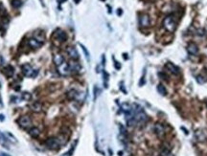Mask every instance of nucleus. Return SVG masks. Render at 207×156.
Here are the masks:
<instances>
[{"instance_id":"f257e3e1","label":"nucleus","mask_w":207,"mask_h":156,"mask_svg":"<svg viewBox=\"0 0 207 156\" xmlns=\"http://www.w3.org/2000/svg\"><path fill=\"white\" fill-rule=\"evenodd\" d=\"M163 27L166 31L170 33H174L176 30V22L173 15H168L163 20Z\"/></svg>"},{"instance_id":"f03ea898","label":"nucleus","mask_w":207,"mask_h":156,"mask_svg":"<svg viewBox=\"0 0 207 156\" xmlns=\"http://www.w3.org/2000/svg\"><path fill=\"white\" fill-rule=\"evenodd\" d=\"M21 70L23 75L25 77H29V78H35L37 77L38 74V70H35L32 66L29 63H25L21 66Z\"/></svg>"},{"instance_id":"7ed1b4c3","label":"nucleus","mask_w":207,"mask_h":156,"mask_svg":"<svg viewBox=\"0 0 207 156\" xmlns=\"http://www.w3.org/2000/svg\"><path fill=\"white\" fill-rule=\"evenodd\" d=\"M44 145L46 146V148H49V149H52V150H57V149L60 148L61 144V142H60L59 139L51 137V138H48L47 140L44 142Z\"/></svg>"},{"instance_id":"20e7f679","label":"nucleus","mask_w":207,"mask_h":156,"mask_svg":"<svg viewBox=\"0 0 207 156\" xmlns=\"http://www.w3.org/2000/svg\"><path fill=\"white\" fill-rule=\"evenodd\" d=\"M83 94L84 93L79 92L76 89H70L66 93V97L69 101H83L84 97Z\"/></svg>"},{"instance_id":"39448f33","label":"nucleus","mask_w":207,"mask_h":156,"mask_svg":"<svg viewBox=\"0 0 207 156\" xmlns=\"http://www.w3.org/2000/svg\"><path fill=\"white\" fill-rule=\"evenodd\" d=\"M17 124L22 128H29L32 125V120L29 116H22L17 120Z\"/></svg>"},{"instance_id":"423d86ee","label":"nucleus","mask_w":207,"mask_h":156,"mask_svg":"<svg viewBox=\"0 0 207 156\" xmlns=\"http://www.w3.org/2000/svg\"><path fill=\"white\" fill-rule=\"evenodd\" d=\"M53 38H56L58 41H60V42H65L67 40L66 33H65L64 31H62V30H60V29H58L57 31L54 33Z\"/></svg>"},{"instance_id":"0eeeda50","label":"nucleus","mask_w":207,"mask_h":156,"mask_svg":"<svg viewBox=\"0 0 207 156\" xmlns=\"http://www.w3.org/2000/svg\"><path fill=\"white\" fill-rule=\"evenodd\" d=\"M139 25L143 28L149 27L151 25V18L147 14H141L139 15Z\"/></svg>"},{"instance_id":"6e6552de","label":"nucleus","mask_w":207,"mask_h":156,"mask_svg":"<svg viewBox=\"0 0 207 156\" xmlns=\"http://www.w3.org/2000/svg\"><path fill=\"white\" fill-rule=\"evenodd\" d=\"M58 72L60 73L61 76H68L71 73L70 67H69V63L67 62H63L60 66H58Z\"/></svg>"},{"instance_id":"1a4fd4ad","label":"nucleus","mask_w":207,"mask_h":156,"mask_svg":"<svg viewBox=\"0 0 207 156\" xmlns=\"http://www.w3.org/2000/svg\"><path fill=\"white\" fill-rule=\"evenodd\" d=\"M66 52L68 56L70 57V58H72L73 61H77L80 58V56H79V53L76 50L75 47H72V46H69V47L66 48Z\"/></svg>"},{"instance_id":"9d476101","label":"nucleus","mask_w":207,"mask_h":156,"mask_svg":"<svg viewBox=\"0 0 207 156\" xmlns=\"http://www.w3.org/2000/svg\"><path fill=\"white\" fill-rule=\"evenodd\" d=\"M153 131L159 138L163 137L165 135V129H164V127L161 124H155L153 127Z\"/></svg>"},{"instance_id":"9b49d317","label":"nucleus","mask_w":207,"mask_h":156,"mask_svg":"<svg viewBox=\"0 0 207 156\" xmlns=\"http://www.w3.org/2000/svg\"><path fill=\"white\" fill-rule=\"evenodd\" d=\"M28 45L30 46L32 49H38L41 47L42 42L38 40V38H30L28 40Z\"/></svg>"},{"instance_id":"f8f14e48","label":"nucleus","mask_w":207,"mask_h":156,"mask_svg":"<svg viewBox=\"0 0 207 156\" xmlns=\"http://www.w3.org/2000/svg\"><path fill=\"white\" fill-rule=\"evenodd\" d=\"M165 67L168 69V70L172 73L173 75H178L179 74V68L177 67V66H176L174 63H172V62H167Z\"/></svg>"},{"instance_id":"ddd939ff","label":"nucleus","mask_w":207,"mask_h":156,"mask_svg":"<svg viewBox=\"0 0 207 156\" xmlns=\"http://www.w3.org/2000/svg\"><path fill=\"white\" fill-rule=\"evenodd\" d=\"M30 108L33 112H35V113H39V112H41V110H42V104L40 102H34L31 104Z\"/></svg>"},{"instance_id":"4468645a","label":"nucleus","mask_w":207,"mask_h":156,"mask_svg":"<svg viewBox=\"0 0 207 156\" xmlns=\"http://www.w3.org/2000/svg\"><path fill=\"white\" fill-rule=\"evenodd\" d=\"M187 52H188L190 55H197L199 53V47L195 43H190V44L187 46Z\"/></svg>"},{"instance_id":"2eb2a0df","label":"nucleus","mask_w":207,"mask_h":156,"mask_svg":"<svg viewBox=\"0 0 207 156\" xmlns=\"http://www.w3.org/2000/svg\"><path fill=\"white\" fill-rule=\"evenodd\" d=\"M3 73H4V75L6 76V77L11 78L15 74V69H14L13 66L8 65V66H6L4 69H3Z\"/></svg>"},{"instance_id":"dca6fc26","label":"nucleus","mask_w":207,"mask_h":156,"mask_svg":"<svg viewBox=\"0 0 207 156\" xmlns=\"http://www.w3.org/2000/svg\"><path fill=\"white\" fill-rule=\"evenodd\" d=\"M0 145H1L2 147H4L5 148H8V149L10 148H9V139L6 137L1 131H0Z\"/></svg>"},{"instance_id":"f3484780","label":"nucleus","mask_w":207,"mask_h":156,"mask_svg":"<svg viewBox=\"0 0 207 156\" xmlns=\"http://www.w3.org/2000/svg\"><path fill=\"white\" fill-rule=\"evenodd\" d=\"M69 67H70V70L71 72H79L81 70V65L80 63H78V62L76 61H71V62H69Z\"/></svg>"},{"instance_id":"a211bd4d","label":"nucleus","mask_w":207,"mask_h":156,"mask_svg":"<svg viewBox=\"0 0 207 156\" xmlns=\"http://www.w3.org/2000/svg\"><path fill=\"white\" fill-rule=\"evenodd\" d=\"M53 61H54V63L57 65V67H58V66H60L61 63H63V62H64V58L62 57L61 55L57 54V55L54 56Z\"/></svg>"},{"instance_id":"6ab92c4d","label":"nucleus","mask_w":207,"mask_h":156,"mask_svg":"<svg viewBox=\"0 0 207 156\" xmlns=\"http://www.w3.org/2000/svg\"><path fill=\"white\" fill-rule=\"evenodd\" d=\"M29 134H30L31 137L33 138H38L39 135H40V131L37 127H31L29 129Z\"/></svg>"},{"instance_id":"aec40b11","label":"nucleus","mask_w":207,"mask_h":156,"mask_svg":"<svg viewBox=\"0 0 207 156\" xmlns=\"http://www.w3.org/2000/svg\"><path fill=\"white\" fill-rule=\"evenodd\" d=\"M157 91H158L159 94L163 95V96L167 95V89L165 88V86H164L163 84H159L158 85H157Z\"/></svg>"},{"instance_id":"412c9836","label":"nucleus","mask_w":207,"mask_h":156,"mask_svg":"<svg viewBox=\"0 0 207 156\" xmlns=\"http://www.w3.org/2000/svg\"><path fill=\"white\" fill-rule=\"evenodd\" d=\"M160 155H161V156H174L172 152H171L170 149L167 148H164L162 150H161Z\"/></svg>"},{"instance_id":"4be33fe9","label":"nucleus","mask_w":207,"mask_h":156,"mask_svg":"<svg viewBox=\"0 0 207 156\" xmlns=\"http://www.w3.org/2000/svg\"><path fill=\"white\" fill-rule=\"evenodd\" d=\"M121 109H122V111L124 112L125 114H126L127 112H129L131 109V105L129 104H123L122 105H121Z\"/></svg>"},{"instance_id":"5701e85b","label":"nucleus","mask_w":207,"mask_h":156,"mask_svg":"<svg viewBox=\"0 0 207 156\" xmlns=\"http://www.w3.org/2000/svg\"><path fill=\"white\" fill-rule=\"evenodd\" d=\"M80 46L82 47V49H83V51H84V55H85V58H86L87 61H90V55H89V52L87 51V49L85 48L83 44H80Z\"/></svg>"},{"instance_id":"b1692460","label":"nucleus","mask_w":207,"mask_h":156,"mask_svg":"<svg viewBox=\"0 0 207 156\" xmlns=\"http://www.w3.org/2000/svg\"><path fill=\"white\" fill-rule=\"evenodd\" d=\"M21 0H12V6L15 9L19 8L21 6Z\"/></svg>"},{"instance_id":"393cba45","label":"nucleus","mask_w":207,"mask_h":156,"mask_svg":"<svg viewBox=\"0 0 207 156\" xmlns=\"http://www.w3.org/2000/svg\"><path fill=\"white\" fill-rule=\"evenodd\" d=\"M103 76H104V84H105V87H107V81H108V74L107 73L103 70Z\"/></svg>"},{"instance_id":"a878e982","label":"nucleus","mask_w":207,"mask_h":156,"mask_svg":"<svg viewBox=\"0 0 207 156\" xmlns=\"http://www.w3.org/2000/svg\"><path fill=\"white\" fill-rule=\"evenodd\" d=\"M31 98H32V96H31L30 93H28V92L22 93V99L25 100V101H30Z\"/></svg>"},{"instance_id":"bb28decb","label":"nucleus","mask_w":207,"mask_h":156,"mask_svg":"<svg viewBox=\"0 0 207 156\" xmlns=\"http://www.w3.org/2000/svg\"><path fill=\"white\" fill-rule=\"evenodd\" d=\"M75 147H76V143H75V144H74L73 146H72L71 148L69 149V150L66 152V153H64L62 156H71L72 154H73V151H74V149H75Z\"/></svg>"},{"instance_id":"cd10ccee","label":"nucleus","mask_w":207,"mask_h":156,"mask_svg":"<svg viewBox=\"0 0 207 156\" xmlns=\"http://www.w3.org/2000/svg\"><path fill=\"white\" fill-rule=\"evenodd\" d=\"M204 78L202 77V76H198V77H197V81H198V82L199 84H204L205 82V79H203Z\"/></svg>"},{"instance_id":"c85d7f7f","label":"nucleus","mask_w":207,"mask_h":156,"mask_svg":"<svg viewBox=\"0 0 207 156\" xmlns=\"http://www.w3.org/2000/svg\"><path fill=\"white\" fill-rule=\"evenodd\" d=\"M99 91H100V90L98 89L97 86H95V87H94V100L97 99V96L99 95V94H98V93H99Z\"/></svg>"},{"instance_id":"c756f323","label":"nucleus","mask_w":207,"mask_h":156,"mask_svg":"<svg viewBox=\"0 0 207 156\" xmlns=\"http://www.w3.org/2000/svg\"><path fill=\"white\" fill-rule=\"evenodd\" d=\"M115 68H116V69H118V70H119V69L121 68V65H120V63H119V62H118V61H115Z\"/></svg>"},{"instance_id":"7c9ffc66","label":"nucleus","mask_w":207,"mask_h":156,"mask_svg":"<svg viewBox=\"0 0 207 156\" xmlns=\"http://www.w3.org/2000/svg\"><path fill=\"white\" fill-rule=\"evenodd\" d=\"M122 14H123V11H122V9H118V10H117V15L120 16V15H122Z\"/></svg>"},{"instance_id":"2f4dec72","label":"nucleus","mask_w":207,"mask_h":156,"mask_svg":"<svg viewBox=\"0 0 207 156\" xmlns=\"http://www.w3.org/2000/svg\"><path fill=\"white\" fill-rule=\"evenodd\" d=\"M159 76H160V77H163L164 79H168V78H167V76L164 74V73H159Z\"/></svg>"},{"instance_id":"473e14b6","label":"nucleus","mask_w":207,"mask_h":156,"mask_svg":"<svg viewBox=\"0 0 207 156\" xmlns=\"http://www.w3.org/2000/svg\"><path fill=\"white\" fill-rule=\"evenodd\" d=\"M0 156H10L7 153H4V152H0Z\"/></svg>"},{"instance_id":"72a5a7b5","label":"nucleus","mask_w":207,"mask_h":156,"mask_svg":"<svg viewBox=\"0 0 207 156\" xmlns=\"http://www.w3.org/2000/svg\"><path fill=\"white\" fill-rule=\"evenodd\" d=\"M181 129H182V130L185 131V134H188V131H187V129H185L184 127H181Z\"/></svg>"},{"instance_id":"f704fd0d","label":"nucleus","mask_w":207,"mask_h":156,"mask_svg":"<svg viewBox=\"0 0 207 156\" xmlns=\"http://www.w3.org/2000/svg\"><path fill=\"white\" fill-rule=\"evenodd\" d=\"M123 58H124L125 59H128V55H127V54H124V55H123Z\"/></svg>"},{"instance_id":"c9c22d12","label":"nucleus","mask_w":207,"mask_h":156,"mask_svg":"<svg viewBox=\"0 0 207 156\" xmlns=\"http://www.w3.org/2000/svg\"><path fill=\"white\" fill-rule=\"evenodd\" d=\"M0 120H1V121L4 120V116H3V115H0Z\"/></svg>"},{"instance_id":"e433bc0d","label":"nucleus","mask_w":207,"mask_h":156,"mask_svg":"<svg viewBox=\"0 0 207 156\" xmlns=\"http://www.w3.org/2000/svg\"><path fill=\"white\" fill-rule=\"evenodd\" d=\"M59 1H60L61 3H63V2H65V1H67V0H59Z\"/></svg>"},{"instance_id":"4c0bfd02","label":"nucleus","mask_w":207,"mask_h":156,"mask_svg":"<svg viewBox=\"0 0 207 156\" xmlns=\"http://www.w3.org/2000/svg\"><path fill=\"white\" fill-rule=\"evenodd\" d=\"M74 1H75V3H76V4H78V3L81 1V0H74Z\"/></svg>"},{"instance_id":"58836bf2","label":"nucleus","mask_w":207,"mask_h":156,"mask_svg":"<svg viewBox=\"0 0 207 156\" xmlns=\"http://www.w3.org/2000/svg\"><path fill=\"white\" fill-rule=\"evenodd\" d=\"M206 105H207V102H206Z\"/></svg>"}]
</instances>
